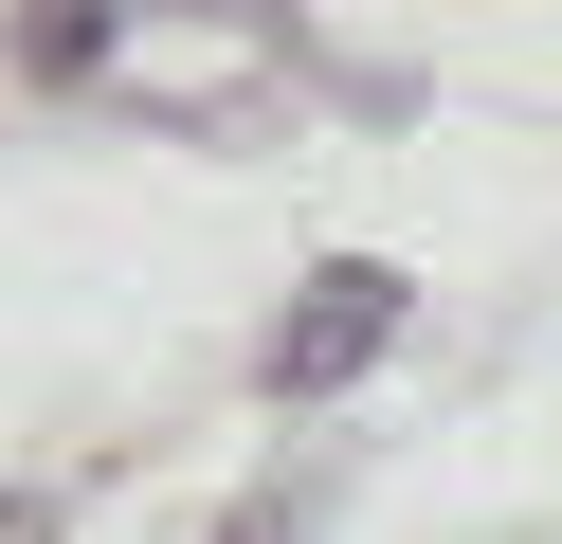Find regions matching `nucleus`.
I'll list each match as a JSON object with an SVG mask.
<instances>
[{"label": "nucleus", "mask_w": 562, "mask_h": 544, "mask_svg": "<svg viewBox=\"0 0 562 544\" xmlns=\"http://www.w3.org/2000/svg\"><path fill=\"white\" fill-rule=\"evenodd\" d=\"M218 544H272V508H236V526H218Z\"/></svg>", "instance_id": "obj_3"}, {"label": "nucleus", "mask_w": 562, "mask_h": 544, "mask_svg": "<svg viewBox=\"0 0 562 544\" xmlns=\"http://www.w3.org/2000/svg\"><path fill=\"white\" fill-rule=\"evenodd\" d=\"M400 254H327V273L291 290V309H272V399H327V381H363L381 345H400Z\"/></svg>", "instance_id": "obj_1"}, {"label": "nucleus", "mask_w": 562, "mask_h": 544, "mask_svg": "<svg viewBox=\"0 0 562 544\" xmlns=\"http://www.w3.org/2000/svg\"><path fill=\"white\" fill-rule=\"evenodd\" d=\"M0 544H55V508H0Z\"/></svg>", "instance_id": "obj_2"}]
</instances>
